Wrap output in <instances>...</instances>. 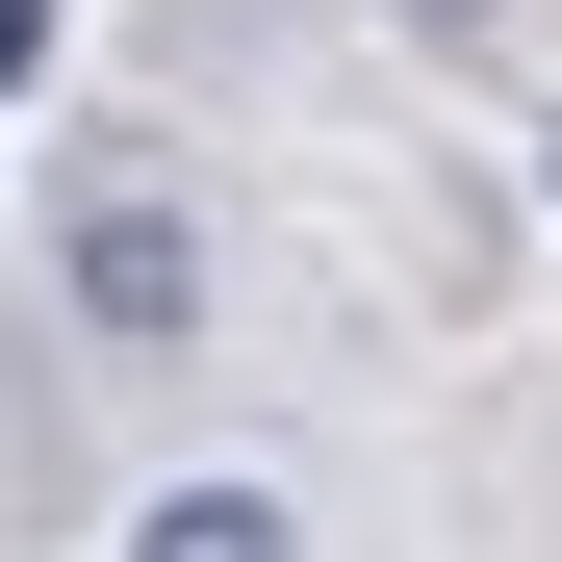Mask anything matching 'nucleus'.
Segmentation results:
<instances>
[{
  "mask_svg": "<svg viewBox=\"0 0 562 562\" xmlns=\"http://www.w3.org/2000/svg\"><path fill=\"white\" fill-rule=\"evenodd\" d=\"M537 179H562V128H537Z\"/></svg>",
  "mask_w": 562,
  "mask_h": 562,
  "instance_id": "39448f33",
  "label": "nucleus"
},
{
  "mask_svg": "<svg viewBox=\"0 0 562 562\" xmlns=\"http://www.w3.org/2000/svg\"><path fill=\"white\" fill-rule=\"evenodd\" d=\"M26 77H52V0H0V103H26Z\"/></svg>",
  "mask_w": 562,
  "mask_h": 562,
  "instance_id": "7ed1b4c3",
  "label": "nucleus"
},
{
  "mask_svg": "<svg viewBox=\"0 0 562 562\" xmlns=\"http://www.w3.org/2000/svg\"><path fill=\"white\" fill-rule=\"evenodd\" d=\"M77 333H103V358H179V333H205V231H179L154 179L77 205Z\"/></svg>",
  "mask_w": 562,
  "mask_h": 562,
  "instance_id": "f257e3e1",
  "label": "nucleus"
},
{
  "mask_svg": "<svg viewBox=\"0 0 562 562\" xmlns=\"http://www.w3.org/2000/svg\"><path fill=\"white\" fill-rule=\"evenodd\" d=\"M384 26H435V52H486V26H512V0H384Z\"/></svg>",
  "mask_w": 562,
  "mask_h": 562,
  "instance_id": "20e7f679",
  "label": "nucleus"
},
{
  "mask_svg": "<svg viewBox=\"0 0 562 562\" xmlns=\"http://www.w3.org/2000/svg\"><path fill=\"white\" fill-rule=\"evenodd\" d=\"M128 562H307V512H281V486H179Z\"/></svg>",
  "mask_w": 562,
  "mask_h": 562,
  "instance_id": "f03ea898",
  "label": "nucleus"
}]
</instances>
